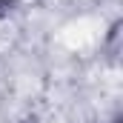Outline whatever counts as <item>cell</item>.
Returning a JSON list of instances; mask_svg holds the SVG:
<instances>
[]
</instances>
